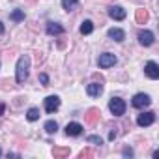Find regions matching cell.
<instances>
[{"mask_svg": "<svg viewBox=\"0 0 159 159\" xmlns=\"http://www.w3.org/2000/svg\"><path fill=\"white\" fill-rule=\"evenodd\" d=\"M0 155H2V150H0Z\"/></svg>", "mask_w": 159, "mask_h": 159, "instance_id": "f1b7e54d", "label": "cell"}, {"mask_svg": "<svg viewBox=\"0 0 159 159\" xmlns=\"http://www.w3.org/2000/svg\"><path fill=\"white\" fill-rule=\"evenodd\" d=\"M2 34H4V25L0 23V36H2Z\"/></svg>", "mask_w": 159, "mask_h": 159, "instance_id": "83f0119b", "label": "cell"}, {"mask_svg": "<svg viewBox=\"0 0 159 159\" xmlns=\"http://www.w3.org/2000/svg\"><path fill=\"white\" fill-rule=\"evenodd\" d=\"M125 10L122 8V6H111L109 8V17L111 19H114V21H124L125 19Z\"/></svg>", "mask_w": 159, "mask_h": 159, "instance_id": "52a82bcc", "label": "cell"}, {"mask_svg": "<svg viewBox=\"0 0 159 159\" xmlns=\"http://www.w3.org/2000/svg\"><path fill=\"white\" fill-rule=\"evenodd\" d=\"M148 21V13H146V10H137V23L139 25H144Z\"/></svg>", "mask_w": 159, "mask_h": 159, "instance_id": "d6986e66", "label": "cell"}, {"mask_svg": "<svg viewBox=\"0 0 159 159\" xmlns=\"http://www.w3.org/2000/svg\"><path fill=\"white\" fill-rule=\"evenodd\" d=\"M10 19L15 21V23H21V21H25V11H23V10H15V11H11Z\"/></svg>", "mask_w": 159, "mask_h": 159, "instance_id": "ac0fdd59", "label": "cell"}, {"mask_svg": "<svg viewBox=\"0 0 159 159\" xmlns=\"http://www.w3.org/2000/svg\"><path fill=\"white\" fill-rule=\"evenodd\" d=\"M94 32V23L92 21H83V25H81V34L83 36H88V34H92Z\"/></svg>", "mask_w": 159, "mask_h": 159, "instance_id": "9a60e30c", "label": "cell"}, {"mask_svg": "<svg viewBox=\"0 0 159 159\" xmlns=\"http://www.w3.org/2000/svg\"><path fill=\"white\" fill-rule=\"evenodd\" d=\"M62 8L66 11H75L79 8V0H62Z\"/></svg>", "mask_w": 159, "mask_h": 159, "instance_id": "5bb4252c", "label": "cell"}, {"mask_svg": "<svg viewBox=\"0 0 159 159\" xmlns=\"http://www.w3.org/2000/svg\"><path fill=\"white\" fill-rule=\"evenodd\" d=\"M43 129H45L49 135H52V133H56V131H58V124H56L54 120H49V122H45Z\"/></svg>", "mask_w": 159, "mask_h": 159, "instance_id": "e0dca14e", "label": "cell"}, {"mask_svg": "<svg viewBox=\"0 0 159 159\" xmlns=\"http://www.w3.org/2000/svg\"><path fill=\"white\" fill-rule=\"evenodd\" d=\"M109 109H111V112H112L114 116H122V114L125 112V101L120 99V98H112V99L109 101Z\"/></svg>", "mask_w": 159, "mask_h": 159, "instance_id": "3957f363", "label": "cell"}, {"mask_svg": "<svg viewBox=\"0 0 159 159\" xmlns=\"http://www.w3.org/2000/svg\"><path fill=\"white\" fill-rule=\"evenodd\" d=\"M52 155L54 157H66V155H69V148H54Z\"/></svg>", "mask_w": 159, "mask_h": 159, "instance_id": "ffe728a7", "label": "cell"}, {"mask_svg": "<svg viewBox=\"0 0 159 159\" xmlns=\"http://www.w3.org/2000/svg\"><path fill=\"white\" fill-rule=\"evenodd\" d=\"M144 71H146V75L152 79V81H155V79H159V66L155 64V62H148L146 66H144Z\"/></svg>", "mask_w": 159, "mask_h": 159, "instance_id": "30bf717a", "label": "cell"}, {"mask_svg": "<svg viewBox=\"0 0 159 159\" xmlns=\"http://www.w3.org/2000/svg\"><path fill=\"white\" fill-rule=\"evenodd\" d=\"M116 62H118V58H116L112 52H103V54H99V58H98V66H99L101 69L112 67Z\"/></svg>", "mask_w": 159, "mask_h": 159, "instance_id": "7a4b0ae2", "label": "cell"}, {"mask_svg": "<svg viewBox=\"0 0 159 159\" xmlns=\"http://www.w3.org/2000/svg\"><path fill=\"white\" fill-rule=\"evenodd\" d=\"M107 36H109L111 39H114V41H124V39H125V32H124L122 28H111V30L107 32Z\"/></svg>", "mask_w": 159, "mask_h": 159, "instance_id": "8fae6325", "label": "cell"}, {"mask_svg": "<svg viewBox=\"0 0 159 159\" xmlns=\"http://www.w3.org/2000/svg\"><path fill=\"white\" fill-rule=\"evenodd\" d=\"M26 120H28V122H36V120H39V109H36V107L28 109V112H26Z\"/></svg>", "mask_w": 159, "mask_h": 159, "instance_id": "2e32d148", "label": "cell"}, {"mask_svg": "<svg viewBox=\"0 0 159 159\" xmlns=\"http://www.w3.org/2000/svg\"><path fill=\"white\" fill-rule=\"evenodd\" d=\"M81 133H83V125L79 124V122H69L66 125V135L67 137H79Z\"/></svg>", "mask_w": 159, "mask_h": 159, "instance_id": "ba28073f", "label": "cell"}, {"mask_svg": "<svg viewBox=\"0 0 159 159\" xmlns=\"http://www.w3.org/2000/svg\"><path fill=\"white\" fill-rule=\"evenodd\" d=\"M39 81H41L43 86H47V84H49V75H47V73H41V75H39Z\"/></svg>", "mask_w": 159, "mask_h": 159, "instance_id": "603a6c76", "label": "cell"}, {"mask_svg": "<svg viewBox=\"0 0 159 159\" xmlns=\"http://www.w3.org/2000/svg\"><path fill=\"white\" fill-rule=\"evenodd\" d=\"M124 155H125V157H131V155H133V150H131V148H124Z\"/></svg>", "mask_w": 159, "mask_h": 159, "instance_id": "cb8c5ba5", "label": "cell"}, {"mask_svg": "<svg viewBox=\"0 0 159 159\" xmlns=\"http://www.w3.org/2000/svg\"><path fill=\"white\" fill-rule=\"evenodd\" d=\"M4 111H6V105H4V103H0V116L4 114Z\"/></svg>", "mask_w": 159, "mask_h": 159, "instance_id": "484cf974", "label": "cell"}, {"mask_svg": "<svg viewBox=\"0 0 159 159\" xmlns=\"http://www.w3.org/2000/svg\"><path fill=\"white\" fill-rule=\"evenodd\" d=\"M98 116H99V111H98V109H90V111H88V114H86V120H88L90 124H94Z\"/></svg>", "mask_w": 159, "mask_h": 159, "instance_id": "44dd1931", "label": "cell"}, {"mask_svg": "<svg viewBox=\"0 0 159 159\" xmlns=\"http://www.w3.org/2000/svg\"><path fill=\"white\" fill-rule=\"evenodd\" d=\"M153 34L150 32V30H140L139 32V43L140 45H144V47H150V45H153Z\"/></svg>", "mask_w": 159, "mask_h": 159, "instance_id": "9c48e42d", "label": "cell"}, {"mask_svg": "<svg viewBox=\"0 0 159 159\" xmlns=\"http://www.w3.org/2000/svg\"><path fill=\"white\" fill-rule=\"evenodd\" d=\"M88 142H94V144H103L101 137H98V135H90V137H88Z\"/></svg>", "mask_w": 159, "mask_h": 159, "instance_id": "7402d4cb", "label": "cell"}, {"mask_svg": "<svg viewBox=\"0 0 159 159\" xmlns=\"http://www.w3.org/2000/svg\"><path fill=\"white\" fill-rule=\"evenodd\" d=\"M86 92H88V96H92V98L101 96V92H103V84H99V83H90V84L86 86Z\"/></svg>", "mask_w": 159, "mask_h": 159, "instance_id": "7c38bea8", "label": "cell"}, {"mask_svg": "<svg viewBox=\"0 0 159 159\" xmlns=\"http://www.w3.org/2000/svg\"><path fill=\"white\" fill-rule=\"evenodd\" d=\"M153 122H155V112H152V111L140 112V114L137 116V124H139L140 127H148V125H152Z\"/></svg>", "mask_w": 159, "mask_h": 159, "instance_id": "277c9868", "label": "cell"}, {"mask_svg": "<svg viewBox=\"0 0 159 159\" xmlns=\"http://www.w3.org/2000/svg\"><path fill=\"white\" fill-rule=\"evenodd\" d=\"M150 103H152V99H150L148 94H137V96L133 98V101H131V105H133L135 109H144V107H148Z\"/></svg>", "mask_w": 159, "mask_h": 159, "instance_id": "5b68a950", "label": "cell"}, {"mask_svg": "<svg viewBox=\"0 0 159 159\" xmlns=\"http://www.w3.org/2000/svg\"><path fill=\"white\" fill-rule=\"evenodd\" d=\"M28 69H30V56L28 54H23L17 60V67H15V79H17L19 84H23L26 79H28Z\"/></svg>", "mask_w": 159, "mask_h": 159, "instance_id": "6da1fadb", "label": "cell"}, {"mask_svg": "<svg viewBox=\"0 0 159 159\" xmlns=\"http://www.w3.org/2000/svg\"><path fill=\"white\" fill-rule=\"evenodd\" d=\"M90 155H92L90 150H83V152H81V157H90Z\"/></svg>", "mask_w": 159, "mask_h": 159, "instance_id": "d4e9b609", "label": "cell"}, {"mask_svg": "<svg viewBox=\"0 0 159 159\" xmlns=\"http://www.w3.org/2000/svg\"><path fill=\"white\" fill-rule=\"evenodd\" d=\"M47 34H51V36H60V34H64V26L58 25V23H49V25H47Z\"/></svg>", "mask_w": 159, "mask_h": 159, "instance_id": "4fadbf2b", "label": "cell"}, {"mask_svg": "<svg viewBox=\"0 0 159 159\" xmlns=\"http://www.w3.org/2000/svg\"><path fill=\"white\" fill-rule=\"evenodd\" d=\"M109 139L114 140V139H116V131H111V133H109Z\"/></svg>", "mask_w": 159, "mask_h": 159, "instance_id": "4316f807", "label": "cell"}, {"mask_svg": "<svg viewBox=\"0 0 159 159\" xmlns=\"http://www.w3.org/2000/svg\"><path fill=\"white\" fill-rule=\"evenodd\" d=\"M58 107H60V98H58V96H49V98H45V111H47L49 114H52L54 111H58Z\"/></svg>", "mask_w": 159, "mask_h": 159, "instance_id": "8992f818", "label": "cell"}]
</instances>
